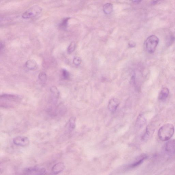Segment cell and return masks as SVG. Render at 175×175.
<instances>
[{"label": "cell", "instance_id": "1", "mask_svg": "<svg viewBox=\"0 0 175 175\" xmlns=\"http://www.w3.org/2000/svg\"><path fill=\"white\" fill-rule=\"evenodd\" d=\"M1 105L3 107L9 108L16 105L20 101L21 97L18 95L12 94L1 95Z\"/></svg>", "mask_w": 175, "mask_h": 175}, {"label": "cell", "instance_id": "2", "mask_svg": "<svg viewBox=\"0 0 175 175\" xmlns=\"http://www.w3.org/2000/svg\"><path fill=\"white\" fill-rule=\"evenodd\" d=\"M174 132V126L171 124H166L161 126L159 130L158 136L162 141H167L172 138Z\"/></svg>", "mask_w": 175, "mask_h": 175}, {"label": "cell", "instance_id": "3", "mask_svg": "<svg viewBox=\"0 0 175 175\" xmlns=\"http://www.w3.org/2000/svg\"><path fill=\"white\" fill-rule=\"evenodd\" d=\"M159 42V39L155 35L150 36L145 41L146 50L150 54L154 53Z\"/></svg>", "mask_w": 175, "mask_h": 175}, {"label": "cell", "instance_id": "4", "mask_svg": "<svg viewBox=\"0 0 175 175\" xmlns=\"http://www.w3.org/2000/svg\"><path fill=\"white\" fill-rule=\"evenodd\" d=\"M42 10V8L38 5H34L23 12L22 16L24 19L30 18L39 15Z\"/></svg>", "mask_w": 175, "mask_h": 175}, {"label": "cell", "instance_id": "5", "mask_svg": "<svg viewBox=\"0 0 175 175\" xmlns=\"http://www.w3.org/2000/svg\"><path fill=\"white\" fill-rule=\"evenodd\" d=\"M13 142L15 145L22 147H26L29 145V139L26 136H18L14 139Z\"/></svg>", "mask_w": 175, "mask_h": 175}, {"label": "cell", "instance_id": "6", "mask_svg": "<svg viewBox=\"0 0 175 175\" xmlns=\"http://www.w3.org/2000/svg\"><path fill=\"white\" fill-rule=\"evenodd\" d=\"M155 130V126L153 124H150L148 126L145 132L142 136V139L143 141H147L152 136Z\"/></svg>", "mask_w": 175, "mask_h": 175}, {"label": "cell", "instance_id": "7", "mask_svg": "<svg viewBox=\"0 0 175 175\" xmlns=\"http://www.w3.org/2000/svg\"><path fill=\"white\" fill-rule=\"evenodd\" d=\"M164 149L167 154L170 155L175 153V139L169 141L164 146Z\"/></svg>", "mask_w": 175, "mask_h": 175}, {"label": "cell", "instance_id": "8", "mask_svg": "<svg viewBox=\"0 0 175 175\" xmlns=\"http://www.w3.org/2000/svg\"><path fill=\"white\" fill-rule=\"evenodd\" d=\"M120 104V102L118 99H111L109 100L108 104V109L110 111L114 112L116 110Z\"/></svg>", "mask_w": 175, "mask_h": 175}, {"label": "cell", "instance_id": "9", "mask_svg": "<svg viewBox=\"0 0 175 175\" xmlns=\"http://www.w3.org/2000/svg\"><path fill=\"white\" fill-rule=\"evenodd\" d=\"M65 168L64 164L63 162H59L55 164L52 168V172L55 174H57L62 172Z\"/></svg>", "mask_w": 175, "mask_h": 175}, {"label": "cell", "instance_id": "10", "mask_svg": "<svg viewBox=\"0 0 175 175\" xmlns=\"http://www.w3.org/2000/svg\"><path fill=\"white\" fill-rule=\"evenodd\" d=\"M25 65L26 68L30 70H35L37 68L36 62L33 59H28L26 61Z\"/></svg>", "mask_w": 175, "mask_h": 175}, {"label": "cell", "instance_id": "11", "mask_svg": "<svg viewBox=\"0 0 175 175\" xmlns=\"http://www.w3.org/2000/svg\"><path fill=\"white\" fill-rule=\"evenodd\" d=\"M147 120L145 117L142 114L139 115L136 121V124L137 127L138 128H142L145 125Z\"/></svg>", "mask_w": 175, "mask_h": 175}, {"label": "cell", "instance_id": "12", "mask_svg": "<svg viewBox=\"0 0 175 175\" xmlns=\"http://www.w3.org/2000/svg\"><path fill=\"white\" fill-rule=\"evenodd\" d=\"M147 157V156L146 155L144 154L141 155V156L138 157L137 158L134 162L129 167L130 168H134L139 165L141 164L142 162H143L146 158Z\"/></svg>", "mask_w": 175, "mask_h": 175}, {"label": "cell", "instance_id": "13", "mask_svg": "<svg viewBox=\"0 0 175 175\" xmlns=\"http://www.w3.org/2000/svg\"><path fill=\"white\" fill-rule=\"evenodd\" d=\"M169 93V91L168 88H162L159 95V99L161 100H165L168 97Z\"/></svg>", "mask_w": 175, "mask_h": 175}, {"label": "cell", "instance_id": "14", "mask_svg": "<svg viewBox=\"0 0 175 175\" xmlns=\"http://www.w3.org/2000/svg\"><path fill=\"white\" fill-rule=\"evenodd\" d=\"M50 90L53 98L55 99V100H57L59 98V93L58 89L56 86H53L50 88Z\"/></svg>", "mask_w": 175, "mask_h": 175}, {"label": "cell", "instance_id": "15", "mask_svg": "<svg viewBox=\"0 0 175 175\" xmlns=\"http://www.w3.org/2000/svg\"><path fill=\"white\" fill-rule=\"evenodd\" d=\"M104 13L106 14H111L113 10V5L110 3H106L104 5L103 8Z\"/></svg>", "mask_w": 175, "mask_h": 175}, {"label": "cell", "instance_id": "16", "mask_svg": "<svg viewBox=\"0 0 175 175\" xmlns=\"http://www.w3.org/2000/svg\"><path fill=\"white\" fill-rule=\"evenodd\" d=\"M70 19V18H66L63 19L59 23V28L62 29L66 28L68 26V21Z\"/></svg>", "mask_w": 175, "mask_h": 175}, {"label": "cell", "instance_id": "17", "mask_svg": "<svg viewBox=\"0 0 175 175\" xmlns=\"http://www.w3.org/2000/svg\"><path fill=\"white\" fill-rule=\"evenodd\" d=\"M76 118L75 117H72L70 119L69 124L70 130H73L75 128L76 124Z\"/></svg>", "mask_w": 175, "mask_h": 175}, {"label": "cell", "instance_id": "18", "mask_svg": "<svg viewBox=\"0 0 175 175\" xmlns=\"http://www.w3.org/2000/svg\"><path fill=\"white\" fill-rule=\"evenodd\" d=\"M39 78L40 81L43 83H45L47 79V76L46 73L44 72H41L39 74Z\"/></svg>", "mask_w": 175, "mask_h": 175}, {"label": "cell", "instance_id": "19", "mask_svg": "<svg viewBox=\"0 0 175 175\" xmlns=\"http://www.w3.org/2000/svg\"><path fill=\"white\" fill-rule=\"evenodd\" d=\"M76 44L75 42H72L68 46V53H71L73 52L75 49Z\"/></svg>", "mask_w": 175, "mask_h": 175}, {"label": "cell", "instance_id": "20", "mask_svg": "<svg viewBox=\"0 0 175 175\" xmlns=\"http://www.w3.org/2000/svg\"><path fill=\"white\" fill-rule=\"evenodd\" d=\"M62 76L65 80H67L69 78L70 74L66 69H63L62 70Z\"/></svg>", "mask_w": 175, "mask_h": 175}, {"label": "cell", "instance_id": "21", "mask_svg": "<svg viewBox=\"0 0 175 175\" xmlns=\"http://www.w3.org/2000/svg\"><path fill=\"white\" fill-rule=\"evenodd\" d=\"M73 62L76 66H78L81 64V59L79 57H76L74 59Z\"/></svg>", "mask_w": 175, "mask_h": 175}, {"label": "cell", "instance_id": "22", "mask_svg": "<svg viewBox=\"0 0 175 175\" xmlns=\"http://www.w3.org/2000/svg\"><path fill=\"white\" fill-rule=\"evenodd\" d=\"M4 47V44H3V43H2L1 41V51L2 49H3V47Z\"/></svg>", "mask_w": 175, "mask_h": 175}]
</instances>
